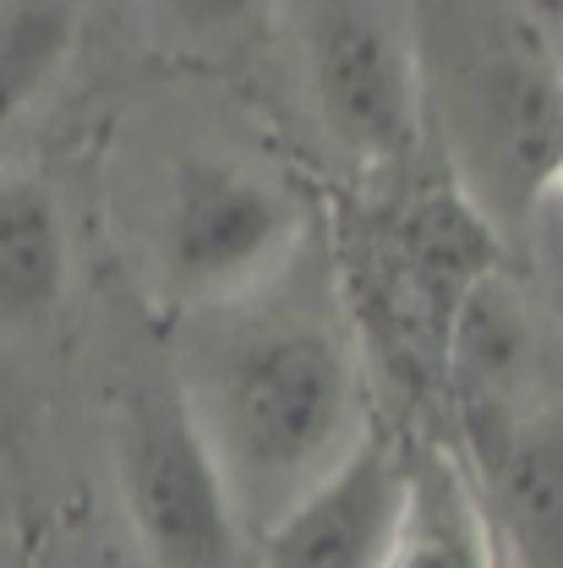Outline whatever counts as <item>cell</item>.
Wrapping results in <instances>:
<instances>
[{"mask_svg": "<svg viewBox=\"0 0 563 568\" xmlns=\"http://www.w3.org/2000/svg\"><path fill=\"white\" fill-rule=\"evenodd\" d=\"M438 377L465 426L471 465L487 476L514 443V432L531 422V377H536V323L509 268L482 274L454 306Z\"/></svg>", "mask_w": 563, "mask_h": 568, "instance_id": "7", "label": "cell"}, {"mask_svg": "<svg viewBox=\"0 0 563 568\" xmlns=\"http://www.w3.org/2000/svg\"><path fill=\"white\" fill-rule=\"evenodd\" d=\"M454 22H422V104L438 115L454 192L493 224L531 213L563 175V55L531 11L443 6Z\"/></svg>", "mask_w": 563, "mask_h": 568, "instance_id": "2", "label": "cell"}, {"mask_svg": "<svg viewBox=\"0 0 563 568\" xmlns=\"http://www.w3.org/2000/svg\"><path fill=\"white\" fill-rule=\"evenodd\" d=\"M82 11L61 0H0V132L44 99L77 50Z\"/></svg>", "mask_w": 563, "mask_h": 568, "instance_id": "11", "label": "cell"}, {"mask_svg": "<svg viewBox=\"0 0 563 568\" xmlns=\"http://www.w3.org/2000/svg\"><path fill=\"white\" fill-rule=\"evenodd\" d=\"M301 246V203L269 164L181 153L159 186L148 257L153 284L203 317L274 290Z\"/></svg>", "mask_w": 563, "mask_h": 568, "instance_id": "3", "label": "cell"}, {"mask_svg": "<svg viewBox=\"0 0 563 568\" xmlns=\"http://www.w3.org/2000/svg\"><path fill=\"white\" fill-rule=\"evenodd\" d=\"M411 465L400 437L372 426L312 493L258 530L252 568H389L411 508Z\"/></svg>", "mask_w": 563, "mask_h": 568, "instance_id": "6", "label": "cell"}, {"mask_svg": "<svg viewBox=\"0 0 563 568\" xmlns=\"http://www.w3.org/2000/svg\"><path fill=\"white\" fill-rule=\"evenodd\" d=\"M553 192H559V197H563V175H559V186H553Z\"/></svg>", "mask_w": 563, "mask_h": 568, "instance_id": "12", "label": "cell"}, {"mask_svg": "<svg viewBox=\"0 0 563 568\" xmlns=\"http://www.w3.org/2000/svg\"><path fill=\"white\" fill-rule=\"evenodd\" d=\"M503 525L531 568H563V422L531 416L487 470Z\"/></svg>", "mask_w": 563, "mask_h": 568, "instance_id": "9", "label": "cell"}, {"mask_svg": "<svg viewBox=\"0 0 563 568\" xmlns=\"http://www.w3.org/2000/svg\"><path fill=\"white\" fill-rule=\"evenodd\" d=\"M115 481L148 568H252V536L181 399L175 366L121 388Z\"/></svg>", "mask_w": 563, "mask_h": 568, "instance_id": "4", "label": "cell"}, {"mask_svg": "<svg viewBox=\"0 0 563 568\" xmlns=\"http://www.w3.org/2000/svg\"><path fill=\"white\" fill-rule=\"evenodd\" d=\"M389 568H493V541L471 476L449 454H422L411 465V508Z\"/></svg>", "mask_w": 563, "mask_h": 568, "instance_id": "10", "label": "cell"}, {"mask_svg": "<svg viewBox=\"0 0 563 568\" xmlns=\"http://www.w3.org/2000/svg\"><path fill=\"white\" fill-rule=\"evenodd\" d=\"M301 77L323 132L355 159L394 164L426 126L416 28L389 6L329 0L301 6Z\"/></svg>", "mask_w": 563, "mask_h": 568, "instance_id": "5", "label": "cell"}, {"mask_svg": "<svg viewBox=\"0 0 563 568\" xmlns=\"http://www.w3.org/2000/svg\"><path fill=\"white\" fill-rule=\"evenodd\" d=\"M71 284V235L61 197L33 170L0 175V328H39Z\"/></svg>", "mask_w": 563, "mask_h": 568, "instance_id": "8", "label": "cell"}, {"mask_svg": "<svg viewBox=\"0 0 563 568\" xmlns=\"http://www.w3.org/2000/svg\"><path fill=\"white\" fill-rule=\"evenodd\" d=\"M175 383L252 541L378 426L345 323L274 290L203 312Z\"/></svg>", "mask_w": 563, "mask_h": 568, "instance_id": "1", "label": "cell"}]
</instances>
